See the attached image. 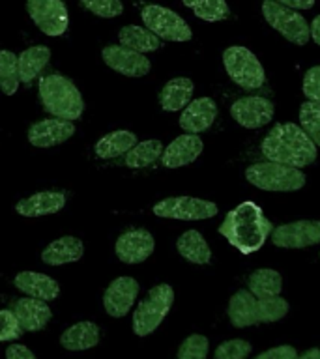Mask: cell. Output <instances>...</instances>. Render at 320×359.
I'll return each mask as SVG.
<instances>
[{"label": "cell", "instance_id": "obj_31", "mask_svg": "<svg viewBox=\"0 0 320 359\" xmlns=\"http://www.w3.org/2000/svg\"><path fill=\"white\" fill-rule=\"evenodd\" d=\"M163 144L159 140L150 139L137 142L131 150L126 154V165L129 168H145L150 167L157 159H161Z\"/></svg>", "mask_w": 320, "mask_h": 359}, {"label": "cell", "instance_id": "obj_30", "mask_svg": "<svg viewBox=\"0 0 320 359\" xmlns=\"http://www.w3.org/2000/svg\"><path fill=\"white\" fill-rule=\"evenodd\" d=\"M249 292L257 299H266V297H275L281 294L283 288V279L275 269L260 268L249 275Z\"/></svg>", "mask_w": 320, "mask_h": 359}, {"label": "cell", "instance_id": "obj_40", "mask_svg": "<svg viewBox=\"0 0 320 359\" xmlns=\"http://www.w3.org/2000/svg\"><path fill=\"white\" fill-rule=\"evenodd\" d=\"M303 94L309 101L320 103V66L309 67L303 77Z\"/></svg>", "mask_w": 320, "mask_h": 359}, {"label": "cell", "instance_id": "obj_29", "mask_svg": "<svg viewBox=\"0 0 320 359\" xmlns=\"http://www.w3.org/2000/svg\"><path fill=\"white\" fill-rule=\"evenodd\" d=\"M176 249L185 260H189L193 264H208L212 260L210 245H208L199 230H187V232L180 236L178 241H176Z\"/></svg>", "mask_w": 320, "mask_h": 359}, {"label": "cell", "instance_id": "obj_36", "mask_svg": "<svg viewBox=\"0 0 320 359\" xmlns=\"http://www.w3.org/2000/svg\"><path fill=\"white\" fill-rule=\"evenodd\" d=\"M84 10L101 17V19H114L122 15L124 4L122 0H81Z\"/></svg>", "mask_w": 320, "mask_h": 359}, {"label": "cell", "instance_id": "obj_8", "mask_svg": "<svg viewBox=\"0 0 320 359\" xmlns=\"http://www.w3.org/2000/svg\"><path fill=\"white\" fill-rule=\"evenodd\" d=\"M145 27L154 32L159 39L167 41H189L193 32L189 25L176 11L157 4H148L140 11Z\"/></svg>", "mask_w": 320, "mask_h": 359}, {"label": "cell", "instance_id": "obj_2", "mask_svg": "<svg viewBox=\"0 0 320 359\" xmlns=\"http://www.w3.org/2000/svg\"><path fill=\"white\" fill-rule=\"evenodd\" d=\"M260 150L268 161L281 163L294 168H303L316 159V144L309 139V135L292 122L277 123L272 128L266 139L262 140Z\"/></svg>", "mask_w": 320, "mask_h": 359}, {"label": "cell", "instance_id": "obj_34", "mask_svg": "<svg viewBox=\"0 0 320 359\" xmlns=\"http://www.w3.org/2000/svg\"><path fill=\"white\" fill-rule=\"evenodd\" d=\"M288 302L283 297H266V299H258V322L260 324H269V322H277V320L285 318L288 314Z\"/></svg>", "mask_w": 320, "mask_h": 359}, {"label": "cell", "instance_id": "obj_11", "mask_svg": "<svg viewBox=\"0 0 320 359\" xmlns=\"http://www.w3.org/2000/svg\"><path fill=\"white\" fill-rule=\"evenodd\" d=\"M101 58L111 69L126 77H145L152 69L150 60L142 53L128 49L124 45H107L101 50Z\"/></svg>", "mask_w": 320, "mask_h": 359}, {"label": "cell", "instance_id": "obj_41", "mask_svg": "<svg viewBox=\"0 0 320 359\" xmlns=\"http://www.w3.org/2000/svg\"><path fill=\"white\" fill-rule=\"evenodd\" d=\"M296 358H298L296 348L277 346V348H272V350H266V352L257 355L255 359H296Z\"/></svg>", "mask_w": 320, "mask_h": 359}, {"label": "cell", "instance_id": "obj_16", "mask_svg": "<svg viewBox=\"0 0 320 359\" xmlns=\"http://www.w3.org/2000/svg\"><path fill=\"white\" fill-rule=\"evenodd\" d=\"M75 135V123L62 118H49L32 123L28 129V142L36 148H53Z\"/></svg>", "mask_w": 320, "mask_h": 359}, {"label": "cell", "instance_id": "obj_18", "mask_svg": "<svg viewBox=\"0 0 320 359\" xmlns=\"http://www.w3.org/2000/svg\"><path fill=\"white\" fill-rule=\"evenodd\" d=\"M218 118V105L212 97H199L189 101L184 112L180 114V128L187 133H202L206 131Z\"/></svg>", "mask_w": 320, "mask_h": 359}, {"label": "cell", "instance_id": "obj_5", "mask_svg": "<svg viewBox=\"0 0 320 359\" xmlns=\"http://www.w3.org/2000/svg\"><path fill=\"white\" fill-rule=\"evenodd\" d=\"M246 178L262 191H298L305 185V174L300 168L275 161L251 165L246 170Z\"/></svg>", "mask_w": 320, "mask_h": 359}, {"label": "cell", "instance_id": "obj_10", "mask_svg": "<svg viewBox=\"0 0 320 359\" xmlns=\"http://www.w3.org/2000/svg\"><path fill=\"white\" fill-rule=\"evenodd\" d=\"M27 11L45 36L56 38L67 30L69 15L64 0H27Z\"/></svg>", "mask_w": 320, "mask_h": 359}, {"label": "cell", "instance_id": "obj_14", "mask_svg": "<svg viewBox=\"0 0 320 359\" xmlns=\"http://www.w3.org/2000/svg\"><path fill=\"white\" fill-rule=\"evenodd\" d=\"M156 249V240L146 229L126 230L116 240L114 252L124 264H140Z\"/></svg>", "mask_w": 320, "mask_h": 359}, {"label": "cell", "instance_id": "obj_15", "mask_svg": "<svg viewBox=\"0 0 320 359\" xmlns=\"http://www.w3.org/2000/svg\"><path fill=\"white\" fill-rule=\"evenodd\" d=\"M139 296V283L133 277H118L107 286L103 294V307L112 318H122L131 311Z\"/></svg>", "mask_w": 320, "mask_h": 359}, {"label": "cell", "instance_id": "obj_1", "mask_svg": "<svg viewBox=\"0 0 320 359\" xmlns=\"http://www.w3.org/2000/svg\"><path fill=\"white\" fill-rule=\"evenodd\" d=\"M274 224L264 217L262 210L257 202L247 201L236 206L219 226V234L236 247L241 255H253L268 240Z\"/></svg>", "mask_w": 320, "mask_h": 359}, {"label": "cell", "instance_id": "obj_27", "mask_svg": "<svg viewBox=\"0 0 320 359\" xmlns=\"http://www.w3.org/2000/svg\"><path fill=\"white\" fill-rule=\"evenodd\" d=\"M19 60V77L22 84H30L38 77L51 60V49L45 45H34L30 49H25L17 56Z\"/></svg>", "mask_w": 320, "mask_h": 359}, {"label": "cell", "instance_id": "obj_37", "mask_svg": "<svg viewBox=\"0 0 320 359\" xmlns=\"http://www.w3.org/2000/svg\"><path fill=\"white\" fill-rule=\"evenodd\" d=\"M208 339L204 335H189L178 350V359H206L208 355Z\"/></svg>", "mask_w": 320, "mask_h": 359}, {"label": "cell", "instance_id": "obj_33", "mask_svg": "<svg viewBox=\"0 0 320 359\" xmlns=\"http://www.w3.org/2000/svg\"><path fill=\"white\" fill-rule=\"evenodd\" d=\"M300 126L309 139L313 140L316 148H320V103L305 101L300 109Z\"/></svg>", "mask_w": 320, "mask_h": 359}, {"label": "cell", "instance_id": "obj_12", "mask_svg": "<svg viewBox=\"0 0 320 359\" xmlns=\"http://www.w3.org/2000/svg\"><path fill=\"white\" fill-rule=\"evenodd\" d=\"M272 241L275 247L303 249L320 243V221H294L281 224L272 230Z\"/></svg>", "mask_w": 320, "mask_h": 359}, {"label": "cell", "instance_id": "obj_4", "mask_svg": "<svg viewBox=\"0 0 320 359\" xmlns=\"http://www.w3.org/2000/svg\"><path fill=\"white\" fill-rule=\"evenodd\" d=\"M174 302V290L171 285L154 286L133 314V331L137 337H146L159 327L168 314Z\"/></svg>", "mask_w": 320, "mask_h": 359}, {"label": "cell", "instance_id": "obj_22", "mask_svg": "<svg viewBox=\"0 0 320 359\" xmlns=\"http://www.w3.org/2000/svg\"><path fill=\"white\" fill-rule=\"evenodd\" d=\"M83 255V241L75 236H62L45 247L44 252H41V260L49 266H64V264L79 262Z\"/></svg>", "mask_w": 320, "mask_h": 359}, {"label": "cell", "instance_id": "obj_26", "mask_svg": "<svg viewBox=\"0 0 320 359\" xmlns=\"http://www.w3.org/2000/svg\"><path fill=\"white\" fill-rule=\"evenodd\" d=\"M135 144H137V135L128 129H120V131H112L101 137L95 142L94 150L100 159H114V157L126 156Z\"/></svg>", "mask_w": 320, "mask_h": 359}, {"label": "cell", "instance_id": "obj_21", "mask_svg": "<svg viewBox=\"0 0 320 359\" xmlns=\"http://www.w3.org/2000/svg\"><path fill=\"white\" fill-rule=\"evenodd\" d=\"M13 313H15L22 331H39L44 330L45 325L49 324L53 318V311L44 299H36V297H21L17 299L13 305Z\"/></svg>", "mask_w": 320, "mask_h": 359}, {"label": "cell", "instance_id": "obj_17", "mask_svg": "<svg viewBox=\"0 0 320 359\" xmlns=\"http://www.w3.org/2000/svg\"><path fill=\"white\" fill-rule=\"evenodd\" d=\"M202 150H204V144H202V140L199 135H180V137H176L167 148H163V167H185V165H189V163L195 161L196 157L202 154Z\"/></svg>", "mask_w": 320, "mask_h": 359}, {"label": "cell", "instance_id": "obj_28", "mask_svg": "<svg viewBox=\"0 0 320 359\" xmlns=\"http://www.w3.org/2000/svg\"><path fill=\"white\" fill-rule=\"evenodd\" d=\"M118 38H120V45L142 53V55L154 53L161 47V39L157 38L156 34L150 32L146 27H137V25H128V27L120 28Z\"/></svg>", "mask_w": 320, "mask_h": 359}, {"label": "cell", "instance_id": "obj_13", "mask_svg": "<svg viewBox=\"0 0 320 359\" xmlns=\"http://www.w3.org/2000/svg\"><path fill=\"white\" fill-rule=\"evenodd\" d=\"M274 103L260 95H246L236 100L230 107V114L236 122L247 129H258L272 122L274 118Z\"/></svg>", "mask_w": 320, "mask_h": 359}, {"label": "cell", "instance_id": "obj_20", "mask_svg": "<svg viewBox=\"0 0 320 359\" xmlns=\"http://www.w3.org/2000/svg\"><path fill=\"white\" fill-rule=\"evenodd\" d=\"M17 290L27 294L28 297L44 299V302H53L60 296V285L53 277L38 271H21L13 279Z\"/></svg>", "mask_w": 320, "mask_h": 359}, {"label": "cell", "instance_id": "obj_7", "mask_svg": "<svg viewBox=\"0 0 320 359\" xmlns=\"http://www.w3.org/2000/svg\"><path fill=\"white\" fill-rule=\"evenodd\" d=\"M262 15L272 28L296 45H305L311 38V30L305 17L300 15L296 10L279 4L277 0H264Z\"/></svg>", "mask_w": 320, "mask_h": 359}, {"label": "cell", "instance_id": "obj_45", "mask_svg": "<svg viewBox=\"0 0 320 359\" xmlns=\"http://www.w3.org/2000/svg\"><path fill=\"white\" fill-rule=\"evenodd\" d=\"M296 359H320V348H311L307 352H303L302 355H298Z\"/></svg>", "mask_w": 320, "mask_h": 359}, {"label": "cell", "instance_id": "obj_35", "mask_svg": "<svg viewBox=\"0 0 320 359\" xmlns=\"http://www.w3.org/2000/svg\"><path fill=\"white\" fill-rule=\"evenodd\" d=\"M193 13L202 21L215 22L227 19L230 15V8L225 0H202L201 4L193 8Z\"/></svg>", "mask_w": 320, "mask_h": 359}, {"label": "cell", "instance_id": "obj_9", "mask_svg": "<svg viewBox=\"0 0 320 359\" xmlns=\"http://www.w3.org/2000/svg\"><path fill=\"white\" fill-rule=\"evenodd\" d=\"M218 204L195 196H171L154 206L157 217L180 219V221H202L218 215Z\"/></svg>", "mask_w": 320, "mask_h": 359}, {"label": "cell", "instance_id": "obj_46", "mask_svg": "<svg viewBox=\"0 0 320 359\" xmlns=\"http://www.w3.org/2000/svg\"><path fill=\"white\" fill-rule=\"evenodd\" d=\"M182 2H184V6H187V8H191V10H193V8H196V6L201 4L202 0H182Z\"/></svg>", "mask_w": 320, "mask_h": 359}, {"label": "cell", "instance_id": "obj_24", "mask_svg": "<svg viewBox=\"0 0 320 359\" xmlns=\"http://www.w3.org/2000/svg\"><path fill=\"white\" fill-rule=\"evenodd\" d=\"M229 318L234 327L260 324L258 322V299L249 290H238L230 297Z\"/></svg>", "mask_w": 320, "mask_h": 359}, {"label": "cell", "instance_id": "obj_25", "mask_svg": "<svg viewBox=\"0 0 320 359\" xmlns=\"http://www.w3.org/2000/svg\"><path fill=\"white\" fill-rule=\"evenodd\" d=\"M98 342H100V327L94 322H79L67 327L60 337L62 346L72 352L94 348L98 346Z\"/></svg>", "mask_w": 320, "mask_h": 359}, {"label": "cell", "instance_id": "obj_6", "mask_svg": "<svg viewBox=\"0 0 320 359\" xmlns=\"http://www.w3.org/2000/svg\"><path fill=\"white\" fill-rule=\"evenodd\" d=\"M223 64L227 75L244 90H257L266 83V73L260 60L241 45L225 49Z\"/></svg>", "mask_w": 320, "mask_h": 359}, {"label": "cell", "instance_id": "obj_42", "mask_svg": "<svg viewBox=\"0 0 320 359\" xmlns=\"http://www.w3.org/2000/svg\"><path fill=\"white\" fill-rule=\"evenodd\" d=\"M6 359H36V355L22 344H10L6 350Z\"/></svg>", "mask_w": 320, "mask_h": 359}, {"label": "cell", "instance_id": "obj_38", "mask_svg": "<svg viewBox=\"0 0 320 359\" xmlns=\"http://www.w3.org/2000/svg\"><path fill=\"white\" fill-rule=\"evenodd\" d=\"M251 344L241 339H232L219 344L215 350V359H247L251 353Z\"/></svg>", "mask_w": 320, "mask_h": 359}, {"label": "cell", "instance_id": "obj_39", "mask_svg": "<svg viewBox=\"0 0 320 359\" xmlns=\"http://www.w3.org/2000/svg\"><path fill=\"white\" fill-rule=\"evenodd\" d=\"M22 335V327L13 311H0V342L15 341Z\"/></svg>", "mask_w": 320, "mask_h": 359}, {"label": "cell", "instance_id": "obj_23", "mask_svg": "<svg viewBox=\"0 0 320 359\" xmlns=\"http://www.w3.org/2000/svg\"><path fill=\"white\" fill-rule=\"evenodd\" d=\"M195 92V84L187 77H176L171 79L165 86H163L161 94H159V105L163 111L176 112L182 111L189 105L191 97Z\"/></svg>", "mask_w": 320, "mask_h": 359}, {"label": "cell", "instance_id": "obj_32", "mask_svg": "<svg viewBox=\"0 0 320 359\" xmlns=\"http://www.w3.org/2000/svg\"><path fill=\"white\" fill-rule=\"evenodd\" d=\"M21 77H19V60L15 53L0 50V90L6 95H13L19 90Z\"/></svg>", "mask_w": 320, "mask_h": 359}, {"label": "cell", "instance_id": "obj_3", "mask_svg": "<svg viewBox=\"0 0 320 359\" xmlns=\"http://www.w3.org/2000/svg\"><path fill=\"white\" fill-rule=\"evenodd\" d=\"M39 101L51 116L79 120L84 111L83 95L72 79L60 73H49L39 79Z\"/></svg>", "mask_w": 320, "mask_h": 359}, {"label": "cell", "instance_id": "obj_19", "mask_svg": "<svg viewBox=\"0 0 320 359\" xmlns=\"http://www.w3.org/2000/svg\"><path fill=\"white\" fill-rule=\"evenodd\" d=\"M64 206L66 195L62 191H39L17 202L15 212L22 217H44L51 213H58Z\"/></svg>", "mask_w": 320, "mask_h": 359}, {"label": "cell", "instance_id": "obj_44", "mask_svg": "<svg viewBox=\"0 0 320 359\" xmlns=\"http://www.w3.org/2000/svg\"><path fill=\"white\" fill-rule=\"evenodd\" d=\"M309 30H311V38L314 39V43L320 45V15L314 17L313 22H311V27H309Z\"/></svg>", "mask_w": 320, "mask_h": 359}, {"label": "cell", "instance_id": "obj_43", "mask_svg": "<svg viewBox=\"0 0 320 359\" xmlns=\"http://www.w3.org/2000/svg\"><path fill=\"white\" fill-rule=\"evenodd\" d=\"M277 2L292 10H311L314 6V0H277Z\"/></svg>", "mask_w": 320, "mask_h": 359}]
</instances>
